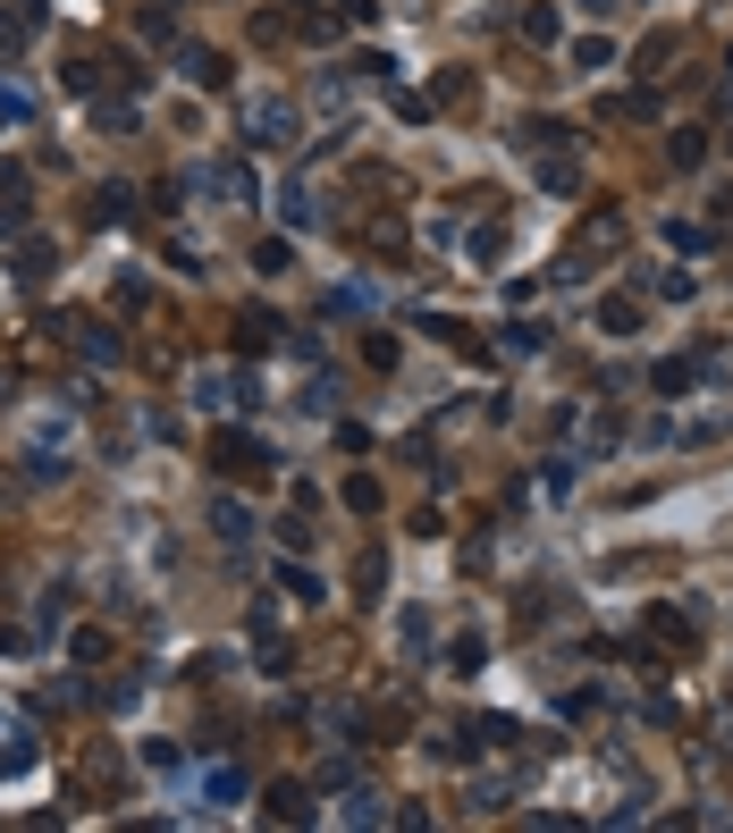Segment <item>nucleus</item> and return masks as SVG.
<instances>
[{"label": "nucleus", "instance_id": "nucleus-1", "mask_svg": "<svg viewBox=\"0 0 733 833\" xmlns=\"http://www.w3.org/2000/svg\"><path fill=\"white\" fill-rule=\"evenodd\" d=\"M219 472H236V480H271L278 472V447L271 438H253V430H219Z\"/></svg>", "mask_w": 733, "mask_h": 833}, {"label": "nucleus", "instance_id": "nucleus-2", "mask_svg": "<svg viewBox=\"0 0 733 833\" xmlns=\"http://www.w3.org/2000/svg\"><path fill=\"white\" fill-rule=\"evenodd\" d=\"M295 135H304V127H295V101H287V94H262V101H253V118H245V144H253V151H287Z\"/></svg>", "mask_w": 733, "mask_h": 833}, {"label": "nucleus", "instance_id": "nucleus-3", "mask_svg": "<svg viewBox=\"0 0 733 833\" xmlns=\"http://www.w3.org/2000/svg\"><path fill=\"white\" fill-rule=\"evenodd\" d=\"M616 245H624V219H616V210H607V219H598V227H581L574 245H565L557 278H590V262H598V253H616Z\"/></svg>", "mask_w": 733, "mask_h": 833}, {"label": "nucleus", "instance_id": "nucleus-4", "mask_svg": "<svg viewBox=\"0 0 733 833\" xmlns=\"http://www.w3.org/2000/svg\"><path fill=\"white\" fill-rule=\"evenodd\" d=\"M203 413H236V404H253V379L245 371H194V388H186Z\"/></svg>", "mask_w": 733, "mask_h": 833}, {"label": "nucleus", "instance_id": "nucleus-5", "mask_svg": "<svg viewBox=\"0 0 733 833\" xmlns=\"http://www.w3.org/2000/svg\"><path fill=\"white\" fill-rule=\"evenodd\" d=\"M515 151H574V127L548 118V110H522L515 118Z\"/></svg>", "mask_w": 733, "mask_h": 833}, {"label": "nucleus", "instance_id": "nucleus-6", "mask_svg": "<svg viewBox=\"0 0 733 833\" xmlns=\"http://www.w3.org/2000/svg\"><path fill=\"white\" fill-rule=\"evenodd\" d=\"M262 816H278V825H312V783L278 775L271 792H262Z\"/></svg>", "mask_w": 733, "mask_h": 833}, {"label": "nucleus", "instance_id": "nucleus-7", "mask_svg": "<svg viewBox=\"0 0 733 833\" xmlns=\"http://www.w3.org/2000/svg\"><path fill=\"white\" fill-rule=\"evenodd\" d=\"M278 337H287V321H278V312H262V303H253V312H236V345H245V354H271Z\"/></svg>", "mask_w": 733, "mask_h": 833}, {"label": "nucleus", "instance_id": "nucleus-8", "mask_svg": "<svg viewBox=\"0 0 733 833\" xmlns=\"http://www.w3.org/2000/svg\"><path fill=\"white\" fill-rule=\"evenodd\" d=\"M531 186H540V194H581V160H574V151H540Z\"/></svg>", "mask_w": 733, "mask_h": 833}, {"label": "nucleus", "instance_id": "nucleus-9", "mask_svg": "<svg viewBox=\"0 0 733 833\" xmlns=\"http://www.w3.org/2000/svg\"><path fill=\"white\" fill-rule=\"evenodd\" d=\"M598 337H641V303L633 295H598Z\"/></svg>", "mask_w": 733, "mask_h": 833}, {"label": "nucleus", "instance_id": "nucleus-10", "mask_svg": "<svg viewBox=\"0 0 733 833\" xmlns=\"http://www.w3.org/2000/svg\"><path fill=\"white\" fill-rule=\"evenodd\" d=\"M177 68H186L194 85H212V94H219V85H228V59H219L212 42H186V51H177Z\"/></svg>", "mask_w": 733, "mask_h": 833}, {"label": "nucleus", "instance_id": "nucleus-11", "mask_svg": "<svg viewBox=\"0 0 733 833\" xmlns=\"http://www.w3.org/2000/svg\"><path fill=\"white\" fill-rule=\"evenodd\" d=\"M439 665H447V674H481V665H489V640H481V631H456V640L439 648Z\"/></svg>", "mask_w": 733, "mask_h": 833}, {"label": "nucleus", "instance_id": "nucleus-12", "mask_svg": "<svg viewBox=\"0 0 733 833\" xmlns=\"http://www.w3.org/2000/svg\"><path fill=\"white\" fill-rule=\"evenodd\" d=\"M59 329L77 337V354H85V362H118V337H110L101 321H59Z\"/></svg>", "mask_w": 733, "mask_h": 833}, {"label": "nucleus", "instance_id": "nucleus-13", "mask_svg": "<svg viewBox=\"0 0 733 833\" xmlns=\"http://www.w3.org/2000/svg\"><path fill=\"white\" fill-rule=\"evenodd\" d=\"M212 530H219V539L236 548V539H253V513L236 506V497H212Z\"/></svg>", "mask_w": 733, "mask_h": 833}, {"label": "nucleus", "instance_id": "nucleus-14", "mask_svg": "<svg viewBox=\"0 0 733 833\" xmlns=\"http://www.w3.org/2000/svg\"><path fill=\"white\" fill-rule=\"evenodd\" d=\"M515 35H522V42H540V51H548V42H557L565 26H557V9H540V0H531V9L515 18Z\"/></svg>", "mask_w": 733, "mask_h": 833}, {"label": "nucleus", "instance_id": "nucleus-15", "mask_svg": "<svg viewBox=\"0 0 733 833\" xmlns=\"http://www.w3.org/2000/svg\"><path fill=\"white\" fill-rule=\"evenodd\" d=\"M666 160H675V169H700V160H708V127H675Z\"/></svg>", "mask_w": 733, "mask_h": 833}, {"label": "nucleus", "instance_id": "nucleus-16", "mask_svg": "<svg viewBox=\"0 0 733 833\" xmlns=\"http://www.w3.org/2000/svg\"><path fill=\"white\" fill-rule=\"evenodd\" d=\"M692 379H700V362H657V371H649V388H657V396H683Z\"/></svg>", "mask_w": 733, "mask_h": 833}, {"label": "nucleus", "instance_id": "nucleus-17", "mask_svg": "<svg viewBox=\"0 0 733 833\" xmlns=\"http://www.w3.org/2000/svg\"><path fill=\"white\" fill-rule=\"evenodd\" d=\"M633 68H641V76H666V68H675V35H649V42H641V59H633Z\"/></svg>", "mask_w": 733, "mask_h": 833}, {"label": "nucleus", "instance_id": "nucleus-18", "mask_svg": "<svg viewBox=\"0 0 733 833\" xmlns=\"http://www.w3.org/2000/svg\"><path fill=\"white\" fill-rule=\"evenodd\" d=\"M253 270H262V278H278V270H295L287 236H262V245H253Z\"/></svg>", "mask_w": 733, "mask_h": 833}, {"label": "nucleus", "instance_id": "nucleus-19", "mask_svg": "<svg viewBox=\"0 0 733 833\" xmlns=\"http://www.w3.org/2000/svg\"><path fill=\"white\" fill-rule=\"evenodd\" d=\"M203 800H212V808H228V800H245V783H236V766H212V775H203Z\"/></svg>", "mask_w": 733, "mask_h": 833}, {"label": "nucleus", "instance_id": "nucleus-20", "mask_svg": "<svg viewBox=\"0 0 733 833\" xmlns=\"http://www.w3.org/2000/svg\"><path fill=\"white\" fill-rule=\"evenodd\" d=\"M346 506H354V513H380V506H388V489H380L371 472H354V480H346Z\"/></svg>", "mask_w": 733, "mask_h": 833}, {"label": "nucleus", "instance_id": "nucleus-21", "mask_svg": "<svg viewBox=\"0 0 733 833\" xmlns=\"http://www.w3.org/2000/svg\"><path fill=\"white\" fill-rule=\"evenodd\" d=\"M540 345H548L540 321H506V354H540Z\"/></svg>", "mask_w": 733, "mask_h": 833}, {"label": "nucleus", "instance_id": "nucleus-22", "mask_svg": "<svg viewBox=\"0 0 733 833\" xmlns=\"http://www.w3.org/2000/svg\"><path fill=\"white\" fill-rule=\"evenodd\" d=\"M68 657H77V665H101V657H110V631H94V624H85L77 640H68Z\"/></svg>", "mask_w": 733, "mask_h": 833}, {"label": "nucleus", "instance_id": "nucleus-23", "mask_svg": "<svg viewBox=\"0 0 733 833\" xmlns=\"http://www.w3.org/2000/svg\"><path fill=\"white\" fill-rule=\"evenodd\" d=\"M354 589H363V598H380V589H388V556H380V548L354 565Z\"/></svg>", "mask_w": 733, "mask_h": 833}, {"label": "nucleus", "instance_id": "nucleus-24", "mask_svg": "<svg viewBox=\"0 0 733 833\" xmlns=\"http://www.w3.org/2000/svg\"><path fill=\"white\" fill-rule=\"evenodd\" d=\"M278 210H287V227H312V219H321V203H312V186H287V203H278Z\"/></svg>", "mask_w": 733, "mask_h": 833}, {"label": "nucleus", "instance_id": "nucleus-25", "mask_svg": "<svg viewBox=\"0 0 733 833\" xmlns=\"http://www.w3.org/2000/svg\"><path fill=\"white\" fill-rule=\"evenodd\" d=\"M649 631H657V640H675V648H692V615H666V606H657Z\"/></svg>", "mask_w": 733, "mask_h": 833}, {"label": "nucleus", "instance_id": "nucleus-26", "mask_svg": "<svg viewBox=\"0 0 733 833\" xmlns=\"http://www.w3.org/2000/svg\"><path fill=\"white\" fill-rule=\"evenodd\" d=\"M607 59H616V42H607V35H581L574 42V68H607Z\"/></svg>", "mask_w": 733, "mask_h": 833}, {"label": "nucleus", "instance_id": "nucleus-27", "mask_svg": "<svg viewBox=\"0 0 733 833\" xmlns=\"http://www.w3.org/2000/svg\"><path fill=\"white\" fill-rule=\"evenodd\" d=\"M363 362H371V371H397V337H388V329H371V337H363Z\"/></svg>", "mask_w": 733, "mask_h": 833}, {"label": "nucleus", "instance_id": "nucleus-28", "mask_svg": "<svg viewBox=\"0 0 733 833\" xmlns=\"http://www.w3.org/2000/svg\"><path fill=\"white\" fill-rule=\"evenodd\" d=\"M59 85H68V94H94L101 68H94V59H68V68H59Z\"/></svg>", "mask_w": 733, "mask_h": 833}, {"label": "nucleus", "instance_id": "nucleus-29", "mask_svg": "<svg viewBox=\"0 0 733 833\" xmlns=\"http://www.w3.org/2000/svg\"><path fill=\"white\" fill-rule=\"evenodd\" d=\"M666 245H675V253H708V227H692V219H675V227H666Z\"/></svg>", "mask_w": 733, "mask_h": 833}, {"label": "nucleus", "instance_id": "nucleus-30", "mask_svg": "<svg viewBox=\"0 0 733 833\" xmlns=\"http://www.w3.org/2000/svg\"><path fill=\"white\" fill-rule=\"evenodd\" d=\"M430 101H472V76H463V68H447L439 85H430Z\"/></svg>", "mask_w": 733, "mask_h": 833}, {"label": "nucleus", "instance_id": "nucleus-31", "mask_svg": "<svg viewBox=\"0 0 733 833\" xmlns=\"http://www.w3.org/2000/svg\"><path fill=\"white\" fill-rule=\"evenodd\" d=\"M94 118H101V135H136V101H127V110H118V101H101Z\"/></svg>", "mask_w": 733, "mask_h": 833}, {"label": "nucleus", "instance_id": "nucleus-32", "mask_svg": "<svg viewBox=\"0 0 733 833\" xmlns=\"http://www.w3.org/2000/svg\"><path fill=\"white\" fill-rule=\"evenodd\" d=\"M278 548H295V556L312 548V522H304V513H287V522H278Z\"/></svg>", "mask_w": 733, "mask_h": 833}, {"label": "nucleus", "instance_id": "nucleus-33", "mask_svg": "<svg viewBox=\"0 0 733 833\" xmlns=\"http://www.w3.org/2000/svg\"><path fill=\"white\" fill-rule=\"evenodd\" d=\"M346 825H388V808L371 792H354V808H346Z\"/></svg>", "mask_w": 733, "mask_h": 833}, {"label": "nucleus", "instance_id": "nucleus-34", "mask_svg": "<svg viewBox=\"0 0 733 833\" xmlns=\"http://www.w3.org/2000/svg\"><path fill=\"white\" fill-rule=\"evenodd\" d=\"M42 270H51V245H26V253H18V278H26V286H35V278H42Z\"/></svg>", "mask_w": 733, "mask_h": 833}, {"label": "nucleus", "instance_id": "nucleus-35", "mask_svg": "<svg viewBox=\"0 0 733 833\" xmlns=\"http://www.w3.org/2000/svg\"><path fill=\"white\" fill-rule=\"evenodd\" d=\"M0 118H26V94H18V85H0Z\"/></svg>", "mask_w": 733, "mask_h": 833}, {"label": "nucleus", "instance_id": "nucleus-36", "mask_svg": "<svg viewBox=\"0 0 733 833\" xmlns=\"http://www.w3.org/2000/svg\"><path fill=\"white\" fill-rule=\"evenodd\" d=\"M581 9H590V18H607V9H616V0H581Z\"/></svg>", "mask_w": 733, "mask_h": 833}]
</instances>
